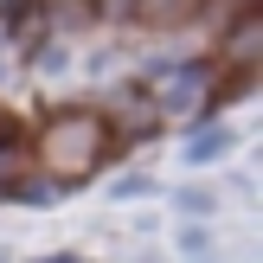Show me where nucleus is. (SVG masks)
<instances>
[{
    "mask_svg": "<svg viewBox=\"0 0 263 263\" xmlns=\"http://www.w3.org/2000/svg\"><path fill=\"white\" fill-rule=\"evenodd\" d=\"M199 7H205V0H135V13L148 26H180V20H193Z\"/></svg>",
    "mask_w": 263,
    "mask_h": 263,
    "instance_id": "obj_2",
    "label": "nucleus"
},
{
    "mask_svg": "<svg viewBox=\"0 0 263 263\" xmlns=\"http://www.w3.org/2000/svg\"><path fill=\"white\" fill-rule=\"evenodd\" d=\"M103 148H109V128H103V116H90V109H64L58 122L45 128V167L64 174V180L90 174V167L103 161Z\"/></svg>",
    "mask_w": 263,
    "mask_h": 263,
    "instance_id": "obj_1",
    "label": "nucleus"
}]
</instances>
